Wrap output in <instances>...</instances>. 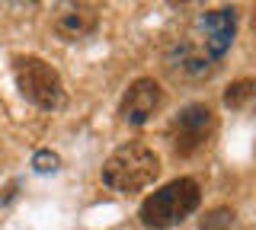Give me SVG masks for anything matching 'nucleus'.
Wrapping results in <instances>:
<instances>
[{
	"label": "nucleus",
	"mask_w": 256,
	"mask_h": 230,
	"mask_svg": "<svg viewBox=\"0 0 256 230\" xmlns=\"http://www.w3.org/2000/svg\"><path fill=\"white\" fill-rule=\"evenodd\" d=\"M253 86H256V83L250 80V77L230 83L228 90H224V106H228V109H244L246 102H250V96H253Z\"/></svg>",
	"instance_id": "6e6552de"
},
{
	"label": "nucleus",
	"mask_w": 256,
	"mask_h": 230,
	"mask_svg": "<svg viewBox=\"0 0 256 230\" xmlns=\"http://www.w3.org/2000/svg\"><path fill=\"white\" fill-rule=\"evenodd\" d=\"M160 176V157L154 147H148L144 141H128L118 150H112L109 160L102 163V182L112 192H141Z\"/></svg>",
	"instance_id": "f257e3e1"
},
{
	"label": "nucleus",
	"mask_w": 256,
	"mask_h": 230,
	"mask_svg": "<svg viewBox=\"0 0 256 230\" xmlns=\"http://www.w3.org/2000/svg\"><path fill=\"white\" fill-rule=\"evenodd\" d=\"M96 6L93 3H74V6H64L54 19V32L68 42H77V38H86L90 32H96Z\"/></svg>",
	"instance_id": "0eeeda50"
},
{
	"label": "nucleus",
	"mask_w": 256,
	"mask_h": 230,
	"mask_svg": "<svg viewBox=\"0 0 256 230\" xmlns=\"http://www.w3.org/2000/svg\"><path fill=\"white\" fill-rule=\"evenodd\" d=\"M205 32V54L208 58H221L224 51L234 42V29H237V10L234 6H224V10H208L198 19Z\"/></svg>",
	"instance_id": "423d86ee"
},
{
	"label": "nucleus",
	"mask_w": 256,
	"mask_h": 230,
	"mask_svg": "<svg viewBox=\"0 0 256 230\" xmlns=\"http://www.w3.org/2000/svg\"><path fill=\"white\" fill-rule=\"evenodd\" d=\"M198 202H202V192H198V182L196 179H173L166 182L164 189H157L154 195L144 198L138 218L144 227L150 230H164V227H173L180 224V221H186L192 211L198 208Z\"/></svg>",
	"instance_id": "f03ea898"
},
{
	"label": "nucleus",
	"mask_w": 256,
	"mask_h": 230,
	"mask_svg": "<svg viewBox=\"0 0 256 230\" xmlns=\"http://www.w3.org/2000/svg\"><path fill=\"white\" fill-rule=\"evenodd\" d=\"M230 224H234V211H230V208H218V211H212L202 221V230H224Z\"/></svg>",
	"instance_id": "1a4fd4ad"
},
{
	"label": "nucleus",
	"mask_w": 256,
	"mask_h": 230,
	"mask_svg": "<svg viewBox=\"0 0 256 230\" xmlns=\"http://www.w3.org/2000/svg\"><path fill=\"white\" fill-rule=\"evenodd\" d=\"M13 74H16V86H20V93L32 102V106L45 109V112L64 106L61 74L48 64V61L36 58V54H20L16 64H13Z\"/></svg>",
	"instance_id": "7ed1b4c3"
},
{
	"label": "nucleus",
	"mask_w": 256,
	"mask_h": 230,
	"mask_svg": "<svg viewBox=\"0 0 256 230\" xmlns=\"http://www.w3.org/2000/svg\"><path fill=\"white\" fill-rule=\"evenodd\" d=\"M160 106H164V90H160V83L154 77H138L122 96L118 115H122L128 125H144Z\"/></svg>",
	"instance_id": "39448f33"
},
{
	"label": "nucleus",
	"mask_w": 256,
	"mask_h": 230,
	"mask_svg": "<svg viewBox=\"0 0 256 230\" xmlns=\"http://www.w3.org/2000/svg\"><path fill=\"white\" fill-rule=\"evenodd\" d=\"M214 134V112L205 102H192L186 106L170 125V144L176 150V157H196L198 150L208 147Z\"/></svg>",
	"instance_id": "20e7f679"
},
{
	"label": "nucleus",
	"mask_w": 256,
	"mask_h": 230,
	"mask_svg": "<svg viewBox=\"0 0 256 230\" xmlns=\"http://www.w3.org/2000/svg\"><path fill=\"white\" fill-rule=\"evenodd\" d=\"M58 154H52V150H38L36 154V160H32V166H36L38 173H54L58 170Z\"/></svg>",
	"instance_id": "9d476101"
}]
</instances>
